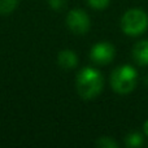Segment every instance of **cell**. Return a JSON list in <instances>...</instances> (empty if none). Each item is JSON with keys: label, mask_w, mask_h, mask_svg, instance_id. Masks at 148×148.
I'll return each instance as SVG.
<instances>
[{"label": "cell", "mask_w": 148, "mask_h": 148, "mask_svg": "<svg viewBox=\"0 0 148 148\" xmlns=\"http://www.w3.org/2000/svg\"><path fill=\"white\" fill-rule=\"evenodd\" d=\"M77 91L84 100H91L99 96L104 87V79L99 70L94 68H83L77 75Z\"/></svg>", "instance_id": "obj_1"}, {"label": "cell", "mask_w": 148, "mask_h": 148, "mask_svg": "<svg viewBox=\"0 0 148 148\" xmlns=\"http://www.w3.org/2000/svg\"><path fill=\"white\" fill-rule=\"evenodd\" d=\"M138 74L130 65H121L116 68L110 75V86L113 91L120 95L130 94L136 86Z\"/></svg>", "instance_id": "obj_2"}, {"label": "cell", "mask_w": 148, "mask_h": 148, "mask_svg": "<svg viewBox=\"0 0 148 148\" xmlns=\"http://www.w3.org/2000/svg\"><path fill=\"white\" fill-rule=\"evenodd\" d=\"M121 29L129 36H138L148 29V14L143 9L133 8L121 18Z\"/></svg>", "instance_id": "obj_3"}, {"label": "cell", "mask_w": 148, "mask_h": 148, "mask_svg": "<svg viewBox=\"0 0 148 148\" xmlns=\"http://www.w3.org/2000/svg\"><path fill=\"white\" fill-rule=\"evenodd\" d=\"M66 25L70 30L77 35H83L90 30V17L84 10L82 9H73L68 13Z\"/></svg>", "instance_id": "obj_4"}, {"label": "cell", "mask_w": 148, "mask_h": 148, "mask_svg": "<svg viewBox=\"0 0 148 148\" xmlns=\"http://www.w3.org/2000/svg\"><path fill=\"white\" fill-rule=\"evenodd\" d=\"M116 55V49L108 42H100L96 43L91 48L90 52V57L91 60L97 65H107L113 61Z\"/></svg>", "instance_id": "obj_5"}, {"label": "cell", "mask_w": 148, "mask_h": 148, "mask_svg": "<svg viewBox=\"0 0 148 148\" xmlns=\"http://www.w3.org/2000/svg\"><path fill=\"white\" fill-rule=\"evenodd\" d=\"M133 59L135 64L139 66H147L148 65V40H140L134 46L133 48Z\"/></svg>", "instance_id": "obj_6"}, {"label": "cell", "mask_w": 148, "mask_h": 148, "mask_svg": "<svg viewBox=\"0 0 148 148\" xmlns=\"http://www.w3.org/2000/svg\"><path fill=\"white\" fill-rule=\"evenodd\" d=\"M57 62L62 69H73L78 64V57H77L75 52L70 51V49H65L59 53Z\"/></svg>", "instance_id": "obj_7"}, {"label": "cell", "mask_w": 148, "mask_h": 148, "mask_svg": "<svg viewBox=\"0 0 148 148\" xmlns=\"http://www.w3.org/2000/svg\"><path fill=\"white\" fill-rule=\"evenodd\" d=\"M144 143V139H143V135L140 133H130L129 135H126L125 138V144L127 147H131V148H138V147H142Z\"/></svg>", "instance_id": "obj_8"}, {"label": "cell", "mask_w": 148, "mask_h": 148, "mask_svg": "<svg viewBox=\"0 0 148 148\" xmlns=\"http://www.w3.org/2000/svg\"><path fill=\"white\" fill-rule=\"evenodd\" d=\"M18 0H0V14L7 16L10 14L16 9Z\"/></svg>", "instance_id": "obj_9"}, {"label": "cell", "mask_w": 148, "mask_h": 148, "mask_svg": "<svg viewBox=\"0 0 148 148\" xmlns=\"http://www.w3.org/2000/svg\"><path fill=\"white\" fill-rule=\"evenodd\" d=\"M96 146L101 147V148H116V147H118V144L112 138H109V136H101L96 142Z\"/></svg>", "instance_id": "obj_10"}, {"label": "cell", "mask_w": 148, "mask_h": 148, "mask_svg": "<svg viewBox=\"0 0 148 148\" xmlns=\"http://www.w3.org/2000/svg\"><path fill=\"white\" fill-rule=\"evenodd\" d=\"M88 1V5L94 9H105V8L109 5L110 0H87Z\"/></svg>", "instance_id": "obj_11"}, {"label": "cell", "mask_w": 148, "mask_h": 148, "mask_svg": "<svg viewBox=\"0 0 148 148\" xmlns=\"http://www.w3.org/2000/svg\"><path fill=\"white\" fill-rule=\"evenodd\" d=\"M49 7L55 10H60L66 5V0H48Z\"/></svg>", "instance_id": "obj_12"}, {"label": "cell", "mask_w": 148, "mask_h": 148, "mask_svg": "<svg viewBox=\"0 0 148 148\" xmlns=\"http://www.w3.org/2000/svg\"><path fill=\"white\" fill-rule=\"evenodd\" d=\"M143 131H144V134L148 136V120L144 122V125H143Z\"/></svg>", "instance_id": "obj_13"}]
</instances>
